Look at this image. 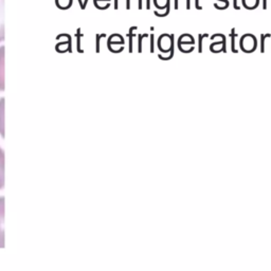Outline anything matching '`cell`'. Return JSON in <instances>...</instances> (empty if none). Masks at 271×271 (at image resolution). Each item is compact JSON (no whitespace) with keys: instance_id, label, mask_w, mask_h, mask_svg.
Wrapping results in <instances>:
<instances>
[{"instance_id":"6da1fadb","label":"cell","mask_w":271,"mask_h":271,"mask_svg":"<svg viewBox=\"0 0 271 271\" xmlns=\"http://www.w3.org/2000/svg\"><path fill=\"white\" fill-rule=\"evenodd\" d=\"M4 197H0V248L4 247Z\"/></svg>"},{"instance_id":"7a4b0ae2","label":"cell","mask_w":271,"mask_h":271,"mask_svg":"<svg viewBox=\"0 0 271 271\" xmlns=\"http://www.w3.org/2000/svg\"><path fill=\"white\" fill-rule=\"evenodd\" d=\"M4 41V0H0V42Z\"/></svg>"},{"instance_id":"3957f363","label":"cell","mask_w":271,"mask_h":271,"mask_svg":"<svg viewBox=\"0 0 271 271\" xmlns=\"http://www.w3.org/2000/svg\"><path fill=\"white\" fill-rule=\"evenodd\" d=\"M4 187V153L0 149V190Z\"/></svg>"},{"instance_id":"277c9868","label":"cell","mask_w":271,"mask_h":271,"mask_svg":"<svg viewBox=\"0 0 271 271\" xmlns=\"http://www.w3.org/2000/svg\"><path fill=\"white\" fill-rule=\"evenodd\" d=\"M154 3L159 10H166L169 7V0H154Z\"/></svg>"},{"instance_id":"5b68a950","label":"cell","mask_w":271,"mask_h":271,"mask_svg":"<svg viewBox=\"0 0 271 271\" xmlns=\"http://www.w3.org/2000/svg\"><path fill=\"white\" fill-rule=\"evenodd\" d=\"M3 50L4 47L0 48V71L3 72ZM0 77L3 80V73H0ZM0 89H3V83L0 82Z\"/></svg>"},{"instance_id":"8992f818","label":"cell","mask_w":271,"mask_h":271,"mask_svg":"<svg viewBox=\"0 0 271 271\" xmlns=\"http://www.w3.org/2000/svg\"><path fill=\"white\" fill-rule=\"evenodd\" d=\"M260 3V0H243V4L246 6L247 9L253 10L254 7H257L258 4Z\"/></svg>"},{"instance_id":"52a82bcc","label":"cell","mask_w":271,"mask_h":271,"mask_svg":"<svg viewBox=\"0 0 271 271\" xmlns=\"http://www.w3.org/2000/svg\"><path fill=\"white\" fill-rule=\"evenodd\" d=\"M195 6L197 10H203V6L199 4V0H195Z\"/></svg>"},{"instance_id":"ba28073f","label":"cell","mask_w":271,"mask_h":271,"mask_svg":"<svg viewBox=\"0 0 271 271\" xmlns=\"http://www.w3.org/2000/svg\"><path fill=\"white\" fill-rule=\"evenodd\" d=\"M146 9H151V0H146Z\"/></svg>"},{"instance_id":"9c48e42d","label":"cell","mask_w":271,"mask_h":271,"mask_svg":"<svg viewBox=\"0 0 271 271\" xmlns=\"http://www.w3.org/2000/svg\"><path fill=\"white\" fill-rule=\"evenodd\" d=\"M263 9H267V0H263Z\"/></svg>"},{"instance_id":"30bf717a","label":"cell","mask_w":271,"mask_h":271,"mask_svg":"<svg viewBox=\"0 0 271 271\" xmlns=\"http://www.w3.org/2000/svg\"><path fill=\"white\" fill-rule=\"evenodd\" d=\"M233 5H234V9L239 10V6L237 5V0H233Z\"/></svg>"},{"instance_id":"8fae6325","label":"cell","mask_w":271,"mask_h":271,"mask_svg":"<svg viewBox=\"0 0 271 271\" xmlns=\"http://www.w3.org/2000/svg\"><path fill=\"white\" fill-rule=\"evenodd\" d=\"M175 9H178V0H175Z\"/></svg>"}]
</instances>
